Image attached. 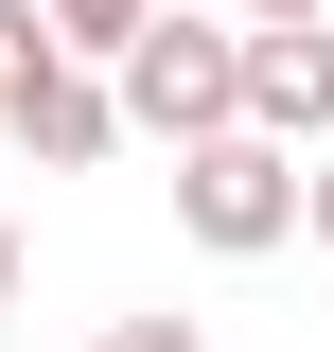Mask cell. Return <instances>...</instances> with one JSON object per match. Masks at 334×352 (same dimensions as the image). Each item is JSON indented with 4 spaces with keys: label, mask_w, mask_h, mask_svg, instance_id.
<instances>
[{
    "label": "cell",
    "mask_w": 334,
    "mask_h": 352,
    "mask_svg": "<svg viewBox=\"0 0 334 352\" xmlns=\"http://www.w3.org/2000/svg\"><path fill=\"white\" fill-rule=\"evenodd\" d=\"M106 106H124L141 141H211V124H247V18H141V36L106 53Z\"/></svg>",
    "instance_id": "obj_1"
},
{
    "label": "cell",
    "mask_w": 334,
    "mask_h": 352,
    "mask_svg": "<svg viewBox=\"0 0 334 352\" xmlns=\"http://www.w3.org/2000/svg\"><path fill=\"white\" fill-rule=\"evenodd\" d=\"M176 229H194L211 264H264V247H299V141H264V124H211V141H176Z\"/></svg>",
    "instance_id": "obj_2"
},
{
    "label": "cell",
    "mask_w": 334,
    "mask_h": 352,
    "mask_svg": "<svg viewBox=\"0 0 334 352\" xmlns=\"http://www.w3.org/2000/svg\"><path fill=\"white\" fill-rule=\"evenodd\" d=\"M0 141H18L36 176H88L106 141H124V106H106V71H71V53H36V71L0 88Z\"/></svg>",
    "instance_id": "obj_3"
},
{
    "label": "cell",
    "mask_w": 334,
    "mask_h": 352,
    "mask_svg": "<svg viewBox=\"0 0 334 352\" xmlns=\"http://www.w3.org/2000/svg\"><path fill=\"white\" fill-rule=\"evenodd\" d=\"M247 124L299 141V159L334 141V18H264V36H247Z\"/></svg>",
    "instance_id": "obj_4"
},
{
    "label": "cell",
    "mask_w": 334,
    "mask_h": 352,
    "mask_svg": "<svg viewBox=\"0 0 334 352\" xmlns=\"http://www.w3.org/2000/svg\"><path fill=\"white\" fill-rule=\"evenodd\" d=\"M36 18H53V53H124L159 0H36Z\"/></svg>",
    "instance_id": "obj_5"
},
{
    "label": "cell",
    "mask_w": 334,
    "mask_h": 352,
    "mask_svg": "<svg viewBox=\"0 0 334 352\" xmlns=\"http://www.w3.org/2000/svg\"><path fill=\"white\" fill-rule=\"evenodd\" d=\"M88 352H211V335H194V317H106Z\"/></svg>",
    "instance_id": "obj_6"
},
{
    "label": "cell",
    "mask_w": 334,
    "mask_h": 352,
    "mask_svg": "<svg viewBox=\"0 0 334 352\" xmlns=\"http://www.w3.org/2000/svg\"><path fill=\"white\" fill-rule=\"evenodd\" d=\"M36 53H53V18H36V0H0V88L36 71Z\"/></svg>",
    "instance_id": "obj_7"
},
{
    "label": "cell",
    "mask_w": 334,
    "mask_h": 352,
    "mask_svg": "<svg viewBox=\"0 0 334 352\" xmlns=\"http://www.w3.org/2000/svg\"><path fill=\"white\" fill-rule=\"evenodd\" d=\"M299 229H317V247H334V141H317V159H299Z\"/></svg>",
    "instance_id": "obj_8"
},
{
    "label": "cell",
    "mask_w": 334,
    "mask_h": 352,
    "mask_svg": "<svg viewBox=\"0 0 334 352\" xmlns=\"http://www.w3.org/2000/svg\"><path fill=\"white\" fill-rule=\"evenodd\" d=\"M229 18H247V36H264V18H334V0H229Z\"/></svg>",
    "instance_id": "obj_9"
},
{
    "label": "cell",
    "mask_w": 334,
    "mask_h": 352,
    "mask_svg": "<svg viewBox=\"0 0 334 352\" xmlns=\"http://www.w3.org/2000/svg\"><path fill=\"white\" fill-rule=\"evenodd\" d=\"M0 300H18V212H0Z\"/></svg>",
    "instance_id": "obj_10"
}]
</instances>
